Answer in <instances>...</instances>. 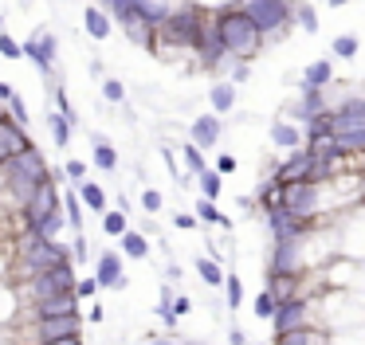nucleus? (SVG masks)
Returning a JSON list of instances; mask_svg holds the SVG:
<instances>
[{
	"instance_id": "nucleus-27",
	"label": "nucleus",
	"mask_w": 365,
	"mask_h": 345,
	"mask_svg": "<svg viewBox=\"0 0 365 345\" xmlns=\"http://www.w3.org/2000/svg\"><path fill=\"white\" fill-rule=\"evenodd\" d=\"M47 126H51V137H55V145H67V142H71V126H75V122H67L60 110H55V114L47 118Z\"/></svg>"
},
{
	"instance_id": "nucleus-15",
	"label": "nucleus",
	"mask_w": 365,
	"mask_h": 345,
	"mask_svg": "<svg viewBox=\"0 0 365 345\" xmlns=\"http://www.w3.org/2000/svg\"><path fill=\"white\" fill-rule=\"evenodd\" d=\"M0 142L9 145V153H12V157H20V153L35 149V145L28 142L24 126H16V122H9V118H0Z\"/></svg>"
},
{
	"instance_id": "nucleus-42",
	"label": "nucleus",
	"mask_w": 365,
	"mask_h": 345,
	"mask_svg": "<svg viewBox=\"0 0 365 345\" xmlns=\"http://www.w3.org/2000/svg\"><path fill=\"white\" fill-rule=\"evenodd\" d=\"M9 106H12V118H16V126H24V122H28V110H24V102H20V94L9 102Z\"/></svg>"
},
{
	"instance_id": "nucleus-3",
	"label": "nucleus",
	"mask_w": 365,
	"mask_h": 345,
	"mask_svg": "<svg viewBox=\"0 0 365 345\" xmlns=\"http://www.w3.org/2000/svg\"><path fill=\"white\" fill-rule=\"evenodd\" d=\"M4 177H9V188L20 196V204H28L35 193V185L47 181V165H43L40 149H28V153H20V157H12L9 165H4Z\"/></svg>"
},
{
	"instance_id": "nucleus-8",
	"label": "nucleus",
	"mask_w": 365,
	"mask_h": 345,
	"mask_svg": "<svg viewBox=\"0 0 365 345\" xmlns=\"http://www.w3.org/2000/svg\"><path fill=\"white\" fill-rule=\"evenodd\" d=\"M315 326V314H310V302H287L275 314V337L279 334H295V329H310Z\"/></svg>"
},
{
	"instance_id": "nucleus-48",
	"label": "nucleus",
	"mask_w": 365,
	"mask_h": 345,
	"mask_svg": "<svg viewBox=\"0 0 365 345\" xmlns=\"http://www.w3.org/2000/svg\"><path fill=\"white\" fill-rule=\"evenodd\" d=\"M86 318H91V322H94V326H99V322H102V318H106V310H102V306H99V302H94V306H91V314H86Z\"/></svg>"
},
{
	"instance_id": "nucleus-17",
	"label": "nucleus",
	"mask_w": 365,
	"mask_h": 345,
	"mask_svg": "<svg viewBox=\"0 0 365 345\" xmlns=\"http://www.w3.org/2000/svg\"><path fill=\"white\" fill-rule=\"evenodd\" d=\"M275 345H334V341L322 326H310V329H295V334H279Z\"/></svg>"
},
{
	"instance_id": "nucleus-51",
	"label": "nucleus",
	"mask_w": 365,
	"mask_h": 345,
	"mask_svg": "<svg viewBox=\"0 0 365 345\" xmlns=\"http://www.w3.org/2000/svg\"><path fill=\"white\" fill-rule=\"evenodd\" d=\"M349 0H330V9H346Z\"/></svg>"
},
{
	"instance_id": "nucleus-30",
	"label": "nucleus",
	"mask_w": 365,
	"mask_h": 345,
	"mask_svg": "<svg viewBox=\"0 0 365 345\" xmlns=\"http://www.w3.org/2000/svg\"><path fill=\"white\" fill-rule=\"evenodd\" d=\"M275 314H279V302H275L271 295H267V290H259V295H255V318H271L275 322Z\"/></svg>"
},
{
	"instance_id": "nucleus-1",
	"label": "nucleus",
	"mask_w": 365,
	"mask_h": 345,
	"mask_svg": "<svg viewBox=\"0 0 365 345\" xmlns=\"http://www.w3.org/2000/svg\"><path fill=\"white\" fill-rule=\"evenodd\" d=\"M216 35H220L224 51H228V60H236V63L255 60L259 47H264V32H259V24H255L240 4H228V9L216 16Z\"/></svg>"
},
{
	"instance_id": "nucleus-12",
	"label": "nucleus",
	"mask_w": 365,
	"mask_h": 345,
	"mask_svg": "<svg viewBox=\"0 0 365 345\" xmlns=\"http://www.w3.org/2000/svg\"><path fill=\"white\" fill-rule=\"evenodd\" d=\"M220 134H224V126H220L216 114H201V118L189 126V142H193L196 149H213V145L220 142Z\"/></svg>"
},
{
	"instance_id": "nucleus-26",
	"label": "nucleus",
	"mask_w": 365,
	"mask_h": 345,
	"mask_svg": "<svg viewBox=\"0 0 365 345\" xmlns=\"http://www.w3.org/2000/svg\"><path fill=\"white\" fill-rule=\"evenodd\" d=\"M196 220H201V224H213V227H228V220H224V212L216 208L213 200H204V196H201V204H196Z\"/></svg>"
},
{
	"instance_id": "nucleus-40",
	"label": "nucleus",
	"mask_w": 365,
	"mask_h": 345,
	"mask_svg": "<svg viewBox=\"0 0 365 345\" xmlns=\"http://www.w3.org/2000/svg\"><path fill=\"white\" fill-rule=\"evenodd\" d=\"M173 224H177L181 232H193V227L201 224V220H196V216H189V212H177V216H173Z\"/></svg>"
},
{
	"instance_id": "nucleus-32",
	"label": "nucleus",
	"mask_w": 365,
	"mask_h": 345,
	"mask_svg": "<svg viewBox=\"0 0 365 345\" xmlns=\"http://www.w3.org/2000/svg\"><path fill=\"white\" fill-rule=\"evenodd\" d=\"M181 157H185V165H189V169H193L196 177H201L204 169H208V165H204V149H196V145H193V142H189V145H185V149H181Z\"/></svg>"
},
{
	"instance_id": "nucleus-49",
	"label": "nucleus",
	"mask_w": 365,
	"mask_h": 345,
	"mask_svg": "<svg viewBox=\"0 0 365 345\" xmlns=\"http://www.w3.org/2000/svg\"><path fill=\"white\" fill-rule=\"evenodd\" d=\"M12 98H16V91L9 83H0V102H12Z\"/></svg>"
},
{
	"instance_id": "nucleus-13",
	"label": "nucleus",
	"mask_w": 365,
	"mask_h": 345,
	"mask_svg": "<svg viewBox=\"0 0 365 345\" xmlns=\"http://www.w3.org/2000/svg\"><path fill=\"white\" fill-rule=\"evenodd\" d=\"M24 55H28V60H32L35 67L43 71V75L51 79V67H55V35L43 32L40 40H28V43H24Z\"/></svg>"
},
{
	"instance_id": "nucleus-33",
	"label": "nucleus",
	"mask_w": 365,
	"mask_h": 345,
	"mask_svg": "<svg viewBox=\"0 0 365 345\" xmlns=\"http://www.w3.org/2000/svg\"><path fill=\"white\" fill-rule=\"evenodd\" d=\"M224 295H228V306L236 310V306L244 302V283H240L236 275H228V278H224Z\"/></svg>"
},
{
	"instance_id": "nucleus-46",
	"label": "nucleus",
	"mask_w": 365,
	"mask_h": 345,
	"mask_svg": "<svg viewBox=\"0 0 365 345\" xmlns=\"http://www.w3.org/2000/svg\"><path fill=\"white\" fill-rule=\"evenodd\" d=\"M247 79H252V67H247V63H236V67H232V86L247 83Z\"/></svg>"
},
{
	"instance_id": "nucleus-6",
	"label": "nucleus",
	"mask_w": 365,
	"mask_h": 345,
	"mask_svg": "<svg viewBox=\"0 0 365 345\" xmlns=\"http://www.w3.org/2000/svg\"><path fill=\"white\" fill-rule=\"evenodd\" d=\"M275 181H279V185H306V181H318V161L310 157V149H295L279 169H275Z\"/></svg>"
},
{
	"instance_id": "nucleus-24",
	"label": "nucleus",
	"mask_w": 365,
	"mask_h": 345,
	"mask_svg": "<svg viewBox=\"0 0 365 345\" xmlns=\"http://www.w3.org/2000/svg\"><path fill=\"white\" fill-rule=\"evenodd\" d=\"M295 24L303 28L306 35H315V32H318V12H315V4L298 0V4H295Z\"/></svg>"
},
{
	"instance_id": "nucleus-31",
	"label": "nucleus",
	"mask_w": 365,
	"mask_h": 345,
	"mask_svg": "<svg viewBox=\"0 0 365 345\" xmlns=\"http://www.w3.org/2000/svg\"><path fill=\"white\" fill-rule=\"evenodd\" d=\"M330 55H338V60H354L357 55V35H338V40L330 43Z\"/></svg>"
},
{
	"instance_id": "nucleus-9",
	"label": "nucleus",
	"mask_w": 365,
	"mask_h": 345,
	"mask_svg": "<svg viewBox=\"0 0 365 345\" xmlns=\"http://www.w3.org/2000/svg\"><path fill=\"white\" fill-rule=\"evenodd\" d=\"M32 322H47V318H71V314H79V298L75 290L71 295H55V298H40V302H32Z\"/></svg>"
},
{
	"instance_id": "nucleus-37",
	"label": "nucleus",
	"mask_w": 365,
	"mask_h": 345,
	"mask_svg": "<svg viewBox=\"0 0 365 345\" xmlns=\"http://www.w3.org/2000/svg\"><path fill=\"white\" fill-rule=\"evenodd\" d=\"M102 94H106V102H122L126 98V86H122L118 79H106V83H102Z\"/></svg>"
},
{
	"instance_id": "nucleus-16",
	"label": "nucleus",
	"mask_w": 365,
	"mask_h": 345,
	"mask_svg": "<svg viewBox=\"0 0 365 345\" xmlns=\"http://www.w3.org/2000/svg\"><path fill=\"white\" fill-rule=\"evenodd\" d=\"M334 79V63L330 60H315L310 67L303 71V91H326Z\"/></svg>"
},
{
	"instance_id": "nucleus-50",
	"label": "nucleus",
	"mask_w": 365,
	"mask_h": 345,
	"mask_svg": "<svg viewBox=\"0 0 365 345\" xmlns=\"http://www.w3.org/2000/svg\"><path fill=\"white\" fill-rule=\"evenodd\" d=\"M9 161H12V153H9V145H4V142H0V169H4V165H9Z\"/></svg>"
},
{
	"instance_id": "nucleus-19",
	"label": "nucleus",
	"mask_w": 365,
	"mask_h": 345,
	"mask_svg": "<svg viewBox=\"0 0 365 345\" xmlns=\"http://www.w3.org/2000/svg\"><path fill=\"white\" fill-rule=\"evenodd\" d=\"M83 24H86V32H91L94 40H106V35H111V16H106L102 9H94V4L83 12Z\"/></svg>"
},
{
	"instance_id": "nucleus-38",
	"label": "nucleus",
	"mask_w": 365,
	"mask_h": 345,
	"mask_svg": "<svg viewBox=\"0 0 365 345\" xmlns=\"http://www.w3.org/2000/svg\"><path fill=\"white\" fill-rule=\"evenodd\" d=\"M162 193H157V188H145V193H142V208L145 212H162Z\"/></svg>"
},
{
	"instance_id": "nucleus-18",
	"label": "nucleus",
	"mask_w": 365,
	"mask_h": 345,
	"mask_svg": "<svg viewBox=\"0 0 365 345\" xmlns=\"http://www.w3.org/2000/svg\"><path fill=\"white\" fill-rule=\"evenodd\" d=\"M208 102H213L216 118H220V114H228V110L236 106V86H232V83H216L213 91H208Z\"/></svg>"
},
{
	"instance_id": "nucleus-5",
	"label": "nucleus",
	"mask_w": 365,
	"mask_h": 345,
	"mask_svg": "<svg viewBox=\"0 0 365 345\" xmlns=\"http://www.w3.org/2000/svg\"><path fill=\"white\" fill-rule=\"evenodd\" d=\"M51 216H60V193H55V185H51V177L47 181H40L35 185V193H32V200L24 204V220H28V227H43Z\"/></svg>"
},
{
	"instance_id": "nucleus-43",
	"label": "nucleus",
	"mask_w": 365,
	"mask_h": 345,
	"mask_svg": "<svg viewBox=\"0 0 365 345\" xmlns=\"http://www.w3.org/2000/svg\"><path fill=\"white\" fill-rule=\"evenodd\" d=\"M232 169H236V157H232V153H220V161H216V173H220V177H228Z\"/></svg>"
},
{
	"instance_id": "nucleus-21",
	"label": "nucleus",
	"mask_w": 365,
	"mask_h": 345,
	"mask_svg": "<svg viewBox=\"0 0 365 345\" xmlns=\"http://www.w3.org/2000/svg\"><path fill=\"white\" fill-rule=\"evenodd\" d=\"M94 165L106 169V173L118 169V153H114V145L106 142V137H99V134H94Z\"/></svg>"
},
{
	"instance_id": "nucleus-35",
	"label": "nucleus",
	"mask_w": 365,
	"mask_h": 345,
	"mask_svg": "<svg viewBox=\"0 0 365 345\" xmlns=\"http://www.w3.org/2000/svg\"><path fill=\"white\" fill-rule=\"evenodd\" d=\"M157 314H162L165 326H177V318H173V290H169V286H162V306H157Z\"/></svg>"
},
{
	"instance_id": "nucleus-34",
	"label": "nucleus",
	"mask_w": 365,
	"mask_h": 345,
	"mask_svg": "<svg viewBox=\"0 0 365 345\" xmlns=\"http://www.w3.org/2000/svg\"><path fill=\"white\" fill-rule=\"evenodd\" d=\"M67 224L75 232H83V200L79 196H67Z\"/></svg>"
},
{
	"instance_id": "nucleus-28",
	"label": "nucleus",
	"mask_w": 365,
	"mask_h": 345,
	"mask_svg": "<svg viewBox=\"0 0 365 345\" xmlns=\"http://www.w3.org/2000/svg\"><path fill=\"white\" fill-rule=\"evenodd\" d=\"M102 232L122 239L130 232V227H126V212H102Z\"/></svg>"
},
{
	"instance_id": "nucleus-45",
	"label": "nucleus",
	"mask_w": 365,
	"mask_h": 345,
	"mask_svg": "<svg viewBox=\"0 0 365 345\" xmlns=\"http://www.w3.org/2000/svg\"><path fill=\"white\" fill-rule=\"evenodd\" d=\"M189 310H193V298H185V295L173 298V318H181V314H189Z\"/></svg>"
},
{
	"instance_id": "nucleus-47",
	"label": "nucleus",
	"mask_w": 365,
	"mask_h": 345,
	"mask_svg": "<svg viewBox=\"0 0 365 345\" xmlns=\"http://www.w3.org/2000/svg\"><path fill=\"white\" fill-rule=\"evenodd\" d=\"M228 341H232V345H247V334H244L240 326H232V329H228Z\"/></svg>"
},
{
	"instance_id": "nucleus-52",
	"label": "nucleus",
	"mask_w": 365,
	"mask_h": 345,
	"mask_svg": "<svg viewBox=\"0 0 365 345\" xmlns=\"http://www.w3.org/2000/svg\"><path fill=\"white\" fill-rule=\"evenodd\" d=\"M55 345H83L79 337H67V341H55Z\"/></svg>"
},
{
	"instance_id": "nucleus-41",
	"label": "nucleus",
	"mask_w": 365,
	"mask_h": 345,
	"mask_svg": "<svg viewBox=\"0 0 365 345\" xmlns=\"http://www.w3.org/2000/svg\"><path fill=\"white\" fill-rule=\"evenodd\" d=\"M86 259V239H83V232L75 236V247H71V263H83Z\"/></svg>"
},
{
	"instance_id": "nucleus-44",
	"label": "nucleus",
	"mask_w": 365,
	"mask_h": 345,
	"mask_svg": "<svg viewBox=\"0 0 365 345\" xmlns=\"http://www.w3.org/2000/svg\"><path fill=\"white\" fill-rule=\"evenodd\" d=\"M67 177L83 185V177H86V165H83V161H67Z\"/></svg>"
},
{
	"instance_id": "nucleus-10",
	"label": "nucleus",
	"mask_w": 365,
	"mask_h": 345,
	"mask_svg": "<svg viewBox=\"0 0 365 345\" xmlns=\"http://www.w3.org/2000/svg\"><path fill=\"white\" fill-rule=\"evenodd\" d=\"M267 295L275 298L279 306L287 302H306V290H303V275H267Z\"/></svg>"
},
{
	"instance_id": "nucleus-20",
	"label": "nucleus",
	"mask_w": 365,
	"mask_h": 345,
	"mask_svg": "<svg viewBox=\"0 0 365 345\" xmlns=\"http://www.w3.org/2000/svg\"><path fill=\"white\" fill-rule=\"evenodd\" d=\"M259 204H264V212H267V216L283 208V185H279V181H275V177L259 185Z\"/></svg>"
},
{
	"instance_id": "nucleus-39",
	"label": "nucleus",
	"mask_w": 365,
	"mask_h": 345,
	"mask_svg": "<svg viewBox=\"0 0 365 345\" xmlns=\"http://www.w3.org/2000/svg\"><path fill=\"white\" fill-rule=\"evenodd\" d=\"M94 290H99V278H79L75 283V298H94Z\"/></svg>"
},
{
	"instance_id": "nucleus-25",
	"label": "nucleus",
	"mask_w": 365,
	"mask_h": 345,
	"mask_svg": "<svg viewBox=\"0 0 365 345\" xmlns=\"http://www.w3.org/2000/svg\"><path fill=\"white\" fill-rule=\"evenodd\" d=\"M122 251H126L130 259H145V255H150V239H145L142 232H126V236H122Z\"/></svg>"
},
{
	"instance_id": "nucleus-2",
	"label": "nucleus",
	"mask_w": 365,
	"mask_h": 345,
	"mask_svg": "<svg viewBox=\"0 0 365 345\" xmlns=\"http://www.w3.org/2000/svg\"><path fill=\"white\" fill-rule=\"evenodd\" d=\"M71 247H60L55 239H43L40 232H32L28 227L24 236L16 239V278H28L32 283L35 275H43V271L60 267V263H71Z\"/></svg>"
},
{
	"instance_id": "nucleus-7",
	"label": "nucleus",
	"mask_w": 365,
	"mask_h": 345,
	"mask_svg": "<svg viewBox=\"0 0 365 345\" xmlns=\"http://www.w3.org/2000/svg\"><path fill=\"white\" fill-rule=\"evenodd\" d=\"M79 314L71 318H47V322H35V329L28 334L32 345H55V341H67V337H79Z\"/></svg>"
},
{
	"instance_id": "nucleus-11",
	"label": "nucleus",
	"mask_w": 365,
	"mask_h": 345,
	"mask_svg": "<svg viewBox=\"0 0 365 345\" xmlns=\"http://www.w3.org/2000/svg\"><path fill=\"white\" fill-rule=\"evenodd\" d=\"M94 278H99V286H106V290H122V286H126L122 255L118 251H102L99 259H94Z\"/></svg>"
},
{
	"instance_id": "nucleus-14",
	"label": "nucleus",
	"mask_w": 365,
	"mask_h": 345,
	"mask_svg": "<svg viewBox=\"0 0 365 345\" xmlns=\"http://www.w3.org/2000/svg\"><path fill=\"white\" fill-rule=\"evenodd\" d=\"M271 142L279 145V149H291V153H295V149H306V145H303V142H306V130L283 118V122H275V126H271Z\"/></svg>"
},
{
	"instance_id": "nucleus-4",
	"label": "nucleus",
	"mask_w": 365,
	"mask_h": 345,
	"mask_svg": "<svg viewBox=\"0 0 365 345\" xmlns=\"http://www.w3.org/2000/svg\"><path fill=\"white\" fill-rule=\"evenodd\" d=\"M75 267L71 263H60V267L43 271V275L32 278V302H40V298H55V295H71L75 290Z\"/></svg>"
},
{
	"instance_id": "nucleus-53",
	"label": "nucleus",
	"mask_w": 365,
	"mask_h": 345,
	"mask_svg": "<svg viewBox=\"0 0 365 345\" xmlns=\"http://www.w3.org/2000/svg\"><path fill=\"white\" fill-rule=\"evenodd\" d=\"M0 118H4V114H0Z\"/></svg>"
},
{
	"instance_id": "nucleus-29",
	"label": "nucleus",
	"mask_w": 365,
	"mask_h": 345,
	"mask_svg": "<svg viewBox=\"0 0 365 345\" xmlns=\"http://www.w3.org/2000/svg\"><path fill=\"white\" fill-rule=\"evenodd\" d=\"M196 181H201V196H204V200H216V196H220V173H216V169H204Z\"/></svg>"
},
{
	"instance_id": "nucleus-54",
	"label": "nucleus",
	"mask_w": 365,
	"mask_h": 345,
	"mask_svg": "<svg viewBox=\"0 0 365 345\" xmlns=\"http://www.w3.org/2000/svg\"><path fill=\"white\" fill-rule=\"evenodd\" d=\"M157 345H162V341H157Z\"/></svg>"
},
{
	"instance_id": "nucleus-23",
	"label": "nucleus",
	"mask_w": 365,
	"mask_h": 345,
	"mask_svg": "<svg viewBox=\"0 0 365 345\" xmlns=\"http://www.w3.org/2000/svg\"><path fill=\"white\" fill-rule=\"evenodd\" d=\"M79 200H83L86 208H94V212H106V193H102L94 181H83V185H79Z\"/></svg>"
},
{
	"instance_id": "nucleus-36",
	"label": "nucleus",
	"mask_w": 365,
	"mask_h": 345,
	"mask_svg": "<svg viewBox=\"0 0 365 345\" xmlns=\"http://www.w3.org/2000/svg\"><path fill=\"white\" fill-rule=\"evenodd\" d=\"M0 55H9V60H20V55H24V47H20V43L12 40L9 32H0Z\"/></svg>"
},
{
	"instance_id": "nucleus-22",
	"label": "nucleus",
	"mask_w": 365,
	"mask_h": 345,
	"mask_svg": "<svg viewBox=\"0 0 365 345\" xmlns=\"http://www.w3.org/2000/svg\"><path fill=\"white\" fill-rule=\"evenodd\" d=\"M196 275L204 278V286H224V278H228L220 263H216V259H204V255L196 259Z\"/></svg>"
}]
</instances>
